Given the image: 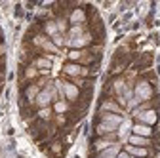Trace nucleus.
I'll return each mask as SVG.
<instances>
[{
	"mask_svg": "<svg viewBox=\"0 0 160 158\" xmlns=\"http://www.w3.org/2000/svg\"><path fill=\"white\" fill-rule=\"evenodd\" d=\"M126 152H128L132 158H145V156H149V149H145V147H133V145H126Z\"/></svg>",
	"mask_w": 160,
	"mask_h": 158,
	"instance_id": "39448f33",
	"label": "nucleus"
},
{
	"mask_svg": "<svg viewBox=\"0 0 160 158\" xmlns=\"http://www.w3.org/2000/svg\"><path fill=\"white\" fill-rule=\"evenodd\" d=\"M135 120L139 124H145V126H154L158 122V109H147V111H141L137 116H135Z\"/></svg>",
	"mask_w": 160,
	"mask_h": 158,
	"instance_id": "f03ea898",
	"label": "nucleus"
},
{
	"mask_svg": "<svg viewBox=\"0 0 160 158\" xmlns=\"http://www.w3.org/2000/svg\"><path fill=\"white\" fill-rule=\"evenodd\" d=\"M126 145H133V147H145V149H149L151 147V139L149 137H141V135H130L128 137V143Z\"/></svg>",
	"mask_w": 160,
	"mask_h": 158,
	"instance_id": "7ed1b4c3",
	"label": "nucleus"
},
{
	"mask_svg": "<svg viewBox=\"0 0 160 158\" xmlns=\"http://www.w3.org/2000/svg\"><path fill=\"white\" fill-rule=\"evenodd\" d=\"M145 158H149V156H145Z\"/></svg>",
	"mask_w": 160,
	"mask_h": 158,
	"instance_id": "6e6552de",
	"label": "nucleus"
},
{
	"mask_svg": "<svg viewBox=\"0 0 160 158\" xmlns=\"http://www.w3.org/2000/svg\"><path fill=\"white\" fill-rule=\"evenodd\" d=\"M116 158H132V156H130V154H128L126 151H120V154H118Z\"/></svg>",
	"mask_w": 160,
	"mask_h": 158,
	"instance_id": "423d86ee",
	"label": "nucleus"
},
{
	"mask_svg": "<svg viewBox=\"0 0 160 158\" xmlns=\"http://www.w3.org/2000/svg\"><path fill=\"white\" fill-rule=\"evenodd\" d=\"M4 84H6V40L2 27H0V95H2Z\"/></svg>",
	"mask_w": 160,
	"mask_h": 158,
	"instance_id": "f257e3e1",
	"label": "nucleus"
},
{
	"mask_svg": "<svg viewBox=\"0 0 160 158\" xmlns=\"http://www.w3.org/2000/svg\"><path fill=\"white\" fill-rule=\"evenodd\" d=\"M132 133L133 135H141V137H149V139H151V135L154 133V130L151 126H145V124H133Z\"/></svg>",
	"mask_w": 160,
	"mask_h": 158,
	"instance_id": "20e7f679",
	"label": "nucleus"
},
{
	"mask_svg": "<svg viewBox=\"0 0 160 158\" xmlns=\"http://www.w3.org/2000/svg\"><path fill=\"white\" fill-rule=\"evenodd\" d=\"M93 158H99V156H93Z\"/></svg>",
	"mask_w": 160,
	"mask_h": 158,
	"instance_id": "0eeeda50",
	"label": "nucleus"
}]
</instances>
